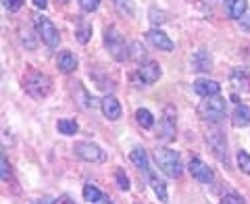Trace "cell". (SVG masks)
<instances>
[{"instance_id": "5b68a950", "label": "cell", "mask_w": 250, "mask_h": 204, "mask_svg": "<svg viewBox=\"0 0 250 204\" xmlns=\"http://www.w3.org/2000/svg\"><path fill=\"white\" fill-rule=\"evenodd\" d=\"M52 90V82L44 73H31L25 80V92L31 98H46Z\"/></svg>"}, {"instance_id": "484cf974", "label": "cell", "mask_w": 250, "mask_h": 204, "mask_svg": "<svg viewBox=\"0 0 250 204\" xmlns=\"http://www.w3.org/2000/svg\"><path fill=\"white\" fill-rule=\"evenodd\" d=\"M219 204H246V200L242 198L240 194L236 192H229V194H225L221 200H219Z\"/></svg>"}, {"instance_id": "3957f363", "label": "cell", "mask_w": 250, "mask_h": 204, "mask_svg": "<svg viewBox=\"0 0 250 204\" xmlns=\"http://www.w3.org/2000/svg\"><path fill=\"white\" fill-rule=\"evenodd\" d=\"M34 25L38 29V36L42 38V42L48 48H57L61 36H59V29L52 25V21L48 17H44V15H34Z\"/></svg>"}, {"instance_id": "8fae6325", "label": "cell", "mask_w": 250, "mask_h": 204, "mask_svg": "<svg viewBox=\"0 0 250 204\" xmlns=\"http://www.w3.org/2000/svg\"><path fill=\"white\" fill-rule=\"evenodd\" d=\"M190 65H192V71L196 73H208L210 69H213V57H210V52L200 48L192 54L190 59Z\"/></svg>"}, {"instance_id": "44dd1931", "label": "cell", "mask_w": 250, "mask_h": 204, "mask_svg": "<svg viewBox=\"0 0 250 204\" xmlns=\"http://www.w3.org/2000/svg\"><path fill=\"white\" fill-rule=\"evenodd\" d=\"M148 177H150L152 190H154V194H156V196H159V200H161V202H167V200H169L167 184H165V182H163V179H159V177H156L154 173H150V175H148Z\"/></svg>"}, {"instance_id": "d6a6232c", "label": "cell", "mask_w": 250, "mask_h": 204, "mask_svg": "<svg viewBox=\"0 0 250 204\" xmlns=\"http://www.w3.org/2000/svg\"><path fill=\"white\" fill-rule=\"evenodd\" d=\"M238 21H240V25L244 27L246 31H250V9H248L244 15H242V19H238Z\"/></svg>"}, {"instance_id": "7c38bea8", "label": "cell", "mask_w": 250, "mask_h": 204, "mask_svg": "<svg viewBox=\"0 0 250 204\" xmlns=\"http://www.w3.org/2000/svg\"><path fill=\"white\" fill-rule=\"evenodd\" d=\"M194 92H196L198 96H202V98L219 96L221 85H219V82H215V80H208V77H198V80L194 82Z\"/></svg>"}, {"instance_id": "83f0119b", "label": "cell", "mask_w": 250, "mask_h": 204, "mask_svg": "<svg viewBox=\"0 0 250 204\" xmlns=\"http://www.w3.org/2000/svg\"><path fill=\"white\" fill-rule=\"evenodd\" d=\"M150 21H152V25H163V23L167 21V15L163 13V11H159V9H150Z\"/></svg>"}, {"instance_id": "7402d4cb", "label": "cell", "mask_w": 250, "mask_h": 204, "mask_svg": "<svg viewBox=\"0 0 250 204\" xmlns=\"http://www.w3.org/2000/svg\"><path fill=\"white\" fill-rule=\"evenodd\" d=\"M57 129L62 133V136H75L77 129H80V125H77L75 119H59Z\"/></svg>"}, {"instance_id": "836d02e7", "label": "cell", "mask_w": 250, "mask_h": 204, "mask_svg": "<svg viewBox=\"0 0 250 204\" xmlns=\"http://www.w3.org/2000/svg\"><path fill=\"white\" fill-rule=\"evenodd\" d=\"M54 204H75V200L71 198V196H59V198L57 200H54Z\"/></svg>"}, {"instance_id": "6da1fadb", "label": "cell", "mask_w": 250, "mask_h": 204, "mask_svg": "<svg viewBox=\"0 0 250 204\" xmlns=\"http://www.w3.org/2000/svg\"><path fill=\"white\" fill-rule=\"evenodd\" d=\"M154 159H156V164H159V169L165 173L167 177H182L184 173V164H182V156L179 152L171 150V148H159V150L154 152Z\"/></svg>"}, {"instance_id": "8d00e7d4", "label": "cell", "mask_w": 250, "mask_h": 204, "mask_svg": "<svg viewBox=\"0 0 250 204\" xmlns=\"http://www.w3.org/2000/svg\"><path fill=\"white\" fill-rule=\"evenodd\" d=\"M31 204H54L50 198H40V200H36V202H31Z\"/></svg>"}, {"instance_id": "9c48e42d", "label": "cell", "mask_w": 250, "mask_h": 204, "mask_svg": "<svg viewBox=\"0 0 250 204\" xmlns=\"http://www.w3.org/2000/svg\"><path fill=\"white\" fill-rule=\"evenodd\" d=\"M161 65L159 62H154V61H146L142 62V65L138 67V80L146 83V85H152L154 82H159V77H161Z\"/></svg>"}, {"instance_id": "8992f818", "label": "cell", "mask_w": 250, "mask_h": 204, "mask_svg": "<svg viewBox=\"0 0 250 204\" xmlns=\"http://www.w3.org/2000/svg\"><path fill=\"white\" fill-rule=\"evenodd\" d=\"M75 156H80L85 163H103L106 161V152H103V148L96 146L94 142H75L73 146Z\"/></svg>"}, {"instance_id": "4fadbf2b", "label": "cell", "mask_w": 250, "mask_h": 204, "mask_svg": "<svg viewBox=\"0 0 250 204\" xmlns=\"http://www.w3.org/2000/svg\"><path fill=\"white\" fill-rule=\"evenodd\" d=\"M100 111H103V115L108 121H117L121 117V104L113 94H106V96L100 100Z\"/></svg>"}, {"instance_id": "ac0fdd59", "label": "cell", "mask_w": 250, "mask_h": 204, "mask_svg": "<svg viewBox=\"0 0 250 204\" xmlns=\"http://www.w3.org/2000/svg\"><path fill=\"white\" fill-rule=\"evenodd\" d=\"M57 65L62 73H73L77 69V59H75V54H71L69 50H62L57 59Z\"/></svg>"}, {"instance_id": "cb8c5ba5", "label": "cell", "mask_w": 250, "mask_h": 204, "mask_svg": "<svg viewBox=\"0 0 250 204\" xmlns=\"http://www.w3.org/2000/svg\"><path fill=\"white\" fill-rule=\"evenodd\" d=\"M100 196H103V194H100V190H98L96 185H92V184H85V185H83V200H85V202L94 204V202L100 198Z\"/></svg>"}, {"instance_id": "603a6c76", "label": "cell", "mask_w": 250, "mask_h": 204, "mask_svg": "<svg viewBox=\"0 0 250 204\" xmlns=\"http://www.w3.org/2000/svg\"><path fill=\"white\" fill-rule=\"evenodd\" d=\"M136 121H138L140 127L150 129L154 125V117H152V113L148 111V108H138V111H136Z\"/></svg>"}, {"instance_id": "5bb4252c", "label": "cell", "mask_w": 250, "mask_h": 204, "mask_svg": "<svg viewBox=\"0 0 250 204\" xmlns=\"http://www.w3.org/2000/svg\"><path fill=\"white\" fill-rule=\"evenodd\" d=\"M146 38H148V42H150L154 48H159V50H165V52H169V50H173V42H171V38L165 34V31H161V29H150L146 34Z\"/></svg>"}, {"instance_id": "4dcf8cb0", "label": "cell", "mask_w": 250, "mask_h": 204, "mask_svg": "<svg viewBox=\"0 0 250 204\" xmlns=\"http://www.w3.org/2000/svg\"><path fill=\"white\" fill-rule=\"evenodd\" d=\"M129 50H134V54H131V59H140V57H144V46L142 44H140V42H134V44H131V48Z\"/></svg>"}, {"instance_id": "d4e9b609", "label": "cell", "mask_w": 250, "mask_h": 204, "mask_svg": "<svg viewBox=\"0 0 250 204\" xmlns=\"http://www.w3.org/2000/svg\"><path fill=\"white\" fill-rule=\"evenodd\" d=\"M238 167H240L242 173L250 175V154L246 150H240L238 152Z\"/></svg>"}, {"instance_id": "52a82bcc", "label": "cell", "mask_w": 250, "mask_h": 204, "mask_svg": "<svg viewBox=\"0 0 250 204\" xmlns=\"http://www.w3.org/2000/svg\"><path fill=\"white\" fill-rule=\"evenodd\" d=\"M207 144L213 148V152L215 156L221 163L228 164V142H225V136L219 129H213V131H208V136H207Z\"/></svg>"}, {"instance_id": "d590c367", "label": "cell", "mask_w": 250, "mask_h": 204, "mask_svg": "<svg viewBox=\"0 0 250 204\" xmlns=\"http://www.w3.org/2000/svg\"><path fill=\"white\" fill-rule=\"evenodd\" d=\"M34 4L38 6V9H42V11H44L46 6H48V0H34Z\"/></svg>"}, {"instance_id": "2e32d148", "label": "cell", "mask_w": 250, "mask_h": 204, "mask_svg": "<svg viewBox=\"0 0 250 204\" xmlns=\"http://www.w3.org/2000/svg\"><path fill=\"white\" fill-rule=\"evenodd\" d=\"M92 36V25L82 17H75V40L80 44H88Z\"/></svg>"}, {"instance_id": "f1b7e54d", "label": "cell", "mask_w": 250, "mask_h": 204, "mask_svg": "<svg viewBox=\"0 0 250 204\" xmlns=\"http://www.w3.org/2000/svg\"><path fill=\"white\" fill-rule=\"evenodd\" d=\"M115 179H117V185H119V190H123V192L129 190V179H127V175H125L121 169L115 173Z\"/></svg>"}, {"instance_id": "1f68e13d", "label": "cell", "mask_w": 250, "mask_h": 204, "mask_svg": "<svg viewBox=\"0 0 250 204\" xmlns=\"http://www.w3.org/2000/svg\"><path fill=\"white\" fill-rule=\"evenodd\" d=\"M9 177H11V167H9L6 156H2V182H9Z\"/></svg>"}, {"instance_id": "9a60e30c", "label": "cell", "mask_w": 250, "mask_h": 204, "mask_svg": "<svg viewBox=\"0 0 250 204\" xmlns=\"http://www.w3.org/2000/svg\"><path fill=\"white\" fill-rule=\"evenodd\" d=\"M156 138L163 140V142H171V140L175 138V121H173V117H163V119L159 121Z\"/></svg>"}, {"instance_id": "30bf717a", "label": "cell", "mask_w": 250, "mask_h": 204, "mask_svg": "<svg viewBox=\"0 0 250 204\" xmlns=\"http://www.w3.org/2000/svg\"><path fill=\"white\" fill-rule=\"evenodd\" d=\"M229 83L242 94H250V67H236L229 75Z\"/></svg>"}, {"instance_id": "7a4b0ae2", "label": "cell", "mask_w": 250, "mask_h": 204, "mask_svg": "<svg viewBox=\"0 0 250 204\" xmlns=\"http://www.w3.org/2000/svg\"><path fill=\"white\" fill-rule=\"evenodd\" d=\"M104 46L108 48V52H111V57L115 61H125V59L131 57L127 44H125L123 36L117 31V27H106L104 29Z\"/></svg>"}, {"instance_id": "4316f807", "label": "cell", "mask_w": 250, "mask_h": 204, "mask_svg": "<svg viewBox=\"0 0 250 204\" xmlns=\"http://www.w3.org/2000/svg\"><path fill=\"white\" fill-rule=\"evenodd\" d=\"M77 4L83 13H94L100 6V0H77Z\"/></svg>"}, {"instance_id": "e575fe53", "label": "cell", "mask_w": 250, "mask_h": 204, "mask_svg": "<svg viewBox=\"0 0 250 204\" xmlns=\"http://www.w3.org/2000/svg\"><path fill=\"white\" fill-rule=\"evenodd\" d=\"M94 204H115V202H113L111 198H108V196H104V194H103V196H100V198H98L96 202H94Z\"/></svg>"}, {"instance_id": "d6986e66", "label": "cell", "mask_w": 250, "mask_h": 204, "mask_svg": "<svg viewBox=\"0 0 250 204\" xmlns=\"http://www.w3.org/2000/svg\"><path fill=\"white\" fill-rule=\"evenodd\" d=\"M225 11L231 19H242V15L248 11L246 0H225Z\"/></svg>"}, {"instance_id": "74e56055", "label": "cell", "mask_w": 250, "mask_h": 204, "mask_svg": "<svg viewBox=\"0 0 250 204\" xmlns=\"http://www.w3.org/2000/svg\"><path fill=\"white\" fill-rule=\"evenodd\" d=\"M57 2H61V4H67V2H69V0H57Z\"/></svg>"}, {"instance_id": "e0dca14e", "label": "cell", "mask_w": 250, "mask_h": 204, "mask_svg": "<svg viewBox=\"0 0 250 204\" xmlns=\"http://www.w3.org/2000/svg\"><path fill=\"white\" fill-rule=\"evenodd\" d=\"M129 159H131V163H134L140 171H144L146 175L152 173V171H150V163H148V154L142 150V148H134V150L129 152Z\"/></svg>"}, {"instance_id": "f546056e", "label": "cell", "mask_w": 250, "mask_h": 204, "mask_svg": "<svg viewBox=\"0 0 250 204\" xmlns=\"http://www.w3.org/2000/svg\"><path fill=\"white\" fill-rule=\"evenodd\" d=\"M23 2H25V0H2L4 9H6V11H11V13H15V11H19V9H21V6H23Z\"/></svg>"}, {"instance_id": "ffe728a7", "label": "cell", "mask_w": 250, "mask_h": 204, "mask_svg": "<svg viewBox=\"0 0 250 204\" xmlns=\"http://www.w3.org/2000/svg\"><path fill=\"white\" fill-rule=\"evenodd\" d=\"M231 123L233 127H246V125H250V108L246 104H238L231 115Z\"/></svg>"}, {"instance_id": "277c9868", "label": "cell", "mask_w": 250, "mask_h": 204, "mask_svg": "<svg viewBox=\"0 0 250 204\" xmlns=\"http://www.w3.org/2000/svg\"><path fill=\"white\" fill-rule=\"evenodd\" d=\"M198 113L202 119H207V121H219V119H223L225 117V100L221 96H208L200 102V106H198Z\"/></svg>"}, {"instance_id": "ba28073f", "label": "cell", "mask_w": 250, "mask_h": 204, "mask_svg": "<svg viewBox=\"0 0 250 204\" xmlns=\"http://www.w3.org/2000/svg\"><path fill=\"white\" fill-rule=\"evenodd\" d=\"M188 171H190V175L194 179H198L200 184H213V179H215L213 171L208 169V164L202 163L200 159H196V156L190 159V163H188Z\"/></svg>"}]
</instances>
